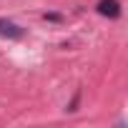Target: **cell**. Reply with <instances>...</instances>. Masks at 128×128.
<instances>
[{"instance_id": "cell-3", "label": "cell", "mask_w": 128, "mask_h": 128, "mask_svg": "<svg viewBox=\"0 0 128 128\" xmlns=\"http://www.w3.org/2000/svg\"><path fill=\"white\" fill-rule=\"evenodd\" d=\"M45 18H48V20H63L58 13H45Z\"/></svg>"}, {"instance_id": "cell-1", "label": "cell", "mask_w": 128, "mask_h": 128, "mask_svg": "<svg viewBox=\"0 0 128 128\" xmlns=\"http://www.w3.org/2000/svg\"><path fill=\"white\" fill-rule=\"evenodd\" d=\"M25 35V28H20L18 23L13 20H5V18H0V38H10V40H18Z\"/></svg>"}, {"instance_id": "cell-2", "label": "cell", "mask_w": 128, "mask_h": 128, "mask_svg": "<svg viewBox=\"0 0 128 128\" xmlns=\"http://www.w3.org/2000/svg\"><path fill=\"white\" fill-rule=\"evenodd\" d=\"M96 10L106 18H120V3L118 0H100Z\"/></svg>"}]
</instances>
